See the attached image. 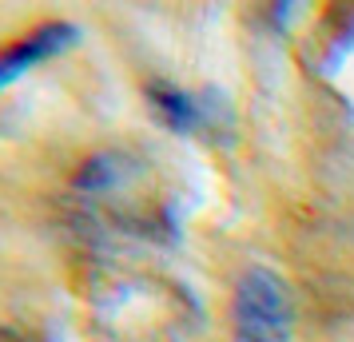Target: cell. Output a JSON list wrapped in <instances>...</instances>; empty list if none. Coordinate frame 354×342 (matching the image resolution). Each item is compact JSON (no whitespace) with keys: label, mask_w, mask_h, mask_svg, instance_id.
<instances>
[{"label":"cell","mask_w":354,"mask_h":342,"mask_svg":"<svg viewBox=\"0 0 354 342\" xmlns=\"http://www.w3.org/2000/svg\"><path fill=\"white\" fill-rule=\"evenodd\" d=\"M76 40H80V28L68 24V20H48V24L32 28L28 36L12 40L8 48H0V88H8L12 80L28 76V68H36V64H44V60H52V56H60V52H68Z\"/></svg>","instance_id":"7a4b0ae2"},{"label":"cell","mask_w":354,"mask_h":342,"mask_svg":"<svg viewBox=\"0 0 354 342\" xmlns=\"http://www.w3.org/2000/svg\"><path fill=\"white\" fill-rule=\"evenodd\" d=\"M0 342H36V339H28V334L17 330V326H0Z\"/></svg>","instance_id":"8992f818"},{"label":"cell","mask_w":354,"mask_h":342,"mask_svg":"<svg viewBox=\"0 0 354 342\" xmlns=\"http://www.w3.org/2000/svg\"><path fill=\"white\" fill-rule=\"evenodd\" d=\"M351 44H354V4H338V8H330V12H326V20H322V32H319V44H315L322 72H335L338 60L346 56V48H351Z\"/></svg>","instance_id":"277c9868"},{"label":"cell","mask_w":354,"mask_h":342,"mask_svg":"<svg viewBox=\"0 0 354 342\" xmlns=\"http://www.w3.org/2000/svg\"><path fill=\"white\" fill-rule=\"evenodd\" d=\"M147 99H151V112L163 120V128L176 131V135H199L207 128V108H199V99L187 96L176 84L151 80L147 84Z\"/></svg>","instance_id":"3957f363"},{"label":"cell","mask_w":354,"mask_h":342,"mask_svg":"<svg viewBox=\"0 0 354 342\" xmlns=\"http://www.w3.org/2000/svg\"><path fill=\"white\" fill-rule=\"evenodd\" d=\"M115 183H124V160H120V155H96V160H88L80 171H76V187L88 191V196L112 191Z\"/></svg>","instance_id":"5b68a950"},{"label":"cell","mask_w":354,"mask_h":342,"mask_svg":"<svg viewBox=\"0 0 354 342\" xmlns=\"http://www.w3.org/2000/svg\"><path fill=\"white\" fill-rule=\"evenodd\" d=\"M235 342H287L295 330V298L283 278L267 267H247L231 294Z\"/></svg>","instance_id":"6da1fadb"}]
</instances>
